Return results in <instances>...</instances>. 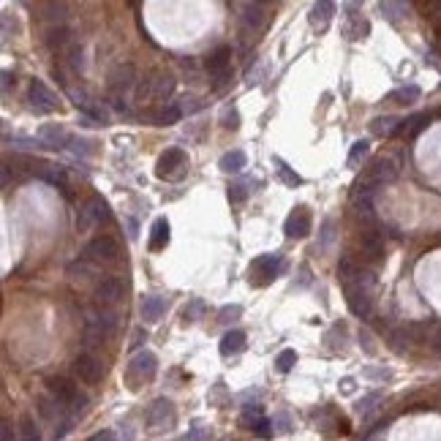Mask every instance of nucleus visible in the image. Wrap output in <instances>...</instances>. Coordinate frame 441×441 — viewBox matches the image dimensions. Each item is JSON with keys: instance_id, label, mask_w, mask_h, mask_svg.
<instances>
[{"instance_id": "35", "label": "nucleus", "mask_w": 441, "mask_h": 441, "mask_svg": "<svg viewBox=\"0 0 441 441\" xmlns=\"http://www.w3.org/2000/svg\"><path fill=\"white\" fill-rule=\"evenodd\" d=\"M19 441H41V433L30 417H22V422H19Z\"/></svg>"}, {"instance_id": "25", "label": "nucleus", "mask_w": 441, "mask_h": 441, "mask_svg": "<svg viewBox=\"0 0 441 441\" xmlns=\"http://www.w3.org/2000/svg\"><path fill=\"white\" fill-rule=\"evenodd\" d=\"M139 310H142V319L145 321H158L161 316H163V310H166V299L163 297H155V294H150L142 299V305H139Z\"/></svg>"}, {"instance_id": "28", "label": "nucleus", "mask_w": 441, "mask_h": 441, "mask_svg": "<svg viewBox=\"0 0 441 441\" xmlns=\"http://www.w3.org/2000/svg\"><path fill=\"white\" fill-rule=\"evenodd\" d=\"M242 166H245V152L242 150H231V152H226L220 158V172H226V174L242 172Z\"/></svg>"}, {"instance_id": "36", "label": "nucleus", "mask_w": 441, "mask_h": 441, "mask_svg": "<svg viewBox=\"0 0 441 441\" xmlns=\"http://www.w3.org/2000/svg\"><path fill=\"white\" fill-rule=\"evenodd\" d=\"M368 150H370V145H368L365 139H360V142H354V145H352V152H349V166H352V169H357V166L363 163V158L368 155Z\"/></svg>"}, {"instance_id": "16", "label": "nucleus", "mask_w": 441, "mask_h": 441, "mask_svg": "<svg viewBox=\"0 0 441 441\" xmlns=\"http://www.w3.org/2000/svg\"><path fill=\"white\" fill-rule=\"evenodd\" d=\"M346 302H349V310H352L357 319H368L370 310H373L370 292L360 289V286H349V289H346Z\"/></svg>"}, {"instance_id": "2", "label": "nucleus", "mask_w": 441, "mask_h": 441, "mask_svg": "<svg viewBox=\"0 0 441 441\" xmlns=\"http://www.w3.org/2000/svg\"><path fill=\"white\" fill-rule=\"evenodd\" d=\"M82 259L93 262L95 267H98V264H112V262H117V259H120V245H117V240H115V237H109V234L93 237V240L84 245Z\"/></svg>"}, {"instance_id": "41", "label": "nucleus", "mask_w": 441, "mask_h": 441, "mask_svg": "<svg viewBox=\"0 0 441 441\" xmlns=\"http://www.w3.org/2000/svg\"><path fill=\"white\" fill-rule=\"evenodd\" d=\"M205 310H207L205 299H199V297H196V299H191V302H188V308H185V319H188V321H196L199 316H205Z\"/></svg>"}, {"instance_id": "23", "label": "nucleus", "mask_w": 441, "mask_h": 441, "mask_svg": "<svg viewBox=\"0 0 441 441\" xmlns=\"http://www.w3.org/2000/svg\"><path fill=\"white\" fill-rule=\"evenodd\" d=\"M109 335H112V330H109L106 324H101L95 316L84 324V332H82V338H84V343H87V346H98V343H104Z\"/></svg>"}, {"instance_id": "32", "label": "nucleus", "mask_w": 441, "mask_h": 441, "mask_svg": "<svg viewBox=\"0 0 441 441\" xmlns=\"http://www.w3.org/2000/svg\"><path fill=\"white\" fill-rule=\"evenodd\" d=\"M420 87L417 84H403V87H398V90H392L389 93V101H395V104H414L417 98H420Z\"/></svg>"}, {"instance_id": "52", "label": "nucleus", "mask_w": 441, "mask_h": 441, "mask_svg": "<svg viewBox=\"0 0 441 441\" xmlns=\"http://www.w3.org/2000/svg\"><path fill=\"white\" fill-rule=\"evenodd\" d=\"M0 441H19V436H16V431H14V425L5 420L3 422V431H0Z\"/></svg>"}, {"instance_id": "48", "label": "nucleus", "mask_w": 441, "mask_h": 441, "mask_svg": "<svg viewBox=\"0 0 441 441\" xmlns=\"http://www.w3.org/2000/svg\"><path fill=\"white\" fill-rule=\"evenodd\" d=\"M183 441H213V431L210 428H194Z\"/></svg>"}, {"instance_id": "54", "label": "nucleus", "mask_w": 441, "mask_h": 441, "mask_svg": "<svg viewBox=\"0 0 441 441\" xmlns=\"http://www.w3.org/2000/svg\"><path fill=\"white\" fill-rule=\"evenodd\" d=\"M365 376H370V378H389V370H373V368H368Z\"/></svg>"}, {"instance_id": "50", "label": "nucleus", "mask_w": 441, "mask_h": 441, "mask_svg": "<svg viewBox=\"0 0 441 441\" xmlns=\"http://www.w3.org/2000/svg\"><path fill=\"white\" fill-rule=\"evenodd\" d=\"M237 126H240L237 109H226V112H223V128H237Z\"/></svg>"}, {"instance_id": "40", "label": "nucleus", "mask_w": 441, "mask_h": 441, "mask_svg": "<svg viewBox=\"0 0 441 441\" xmlns=\"http://www.w3.org/2000/svg\"><path fill=\"white\" fill-rule=\"evenodd\" d=\"M180 117H183L180 106H177V104H172V106H166V109L158 115V123H161V126H172V123H177Z\"/></svg>"}, {"instance_id": "45", "label": "nucleus", "mask_w": 441, "mask_h": 441, "mask_svg": "<svg viewBox=\"0 0 441 441\" xmlns=\"http://www.w3.org/2000/svg\"><path fill=\"white\" fill-rule=\"evenodd\" d=\"M177 106H180V112H183V115H194L202 104H199V98H196V95H183V98L177 101Z\"/></svg>"}, {"instance_id": "33", "label": "nucleus", "mask_w": 441, "mask_h": 441, "mask_svg": "<svg viewBox=\"0 0 441 441\" xmlns=\"http://www.w3.org/2000/svg\"><path fill=\"white\" fill-rule=\"evenodd\" d=\"M395 131H400V120L398 117H376L373 120V134L376 137H392Z\"/></svg>"}, {"instance_id": "7", "label": "nucleus", "mask_w": 441, "mask_h": 441, "mask_svg": "<svg viewBox=\"0 0 441 441\" xmlns=\"http://www.w3.org/2000/svg\"><path fill=\"white\" fill-rule=\"evenodd\" d=\"M145 422L152 433L169 431V428L174 425V406H172L166 398L152 400V403H150V409H147V414H145Z\"/></svg>"}, {"instance_id": "21", "label": "nucleus", "mask_w": 441, "mask_h": 441, "mask_svg": "<svg viewBox=\"0 0 441 441\" xmlns=\"http://www.w3.org/2000/svg\"><path fill=\"white\" fill-rule=\"evenodd\" d=\"M332 14H335V5L332 3H327V0H319V3H313L310 5V27H316V30H324L330 22H332Z\"/></svg>"}, {"instance_id": "11", "label": "nucleus", "mask_w": 441, "mask_h": 441, "mask_svg": "<svg viewBox=\"0 0 441 441\" xmlns=\"http://www.w3.org/2000/svg\"><path fill=\"white\" fill-rule=\"evenodd\" d=\"M30 106H33L36 112L49 115V112H58V109H60V98H58L41 79H33V82H30Z\"/></svg>"}, {"instance_id": "29", "label": "nucleus", "mask_w": 441, "mask_h": 441, "mask_svg": "<svg viewBox=\"0 0 441 441\" xmlns=\"http://www.w3.org/2000/svg\"><path fill=\"white\" fill-rule=\"evenodd\" d=\"M411 341H414V335H411L409 327H398V330L389 332V346H392L398 354H403V352L411 346Z\"/></svg>"}, {"instance_id": "19", "label": "nucleus", "mask_w": 441, "mask_h": 441, "mask_svg": "<svg viewBox=\"0 0 441 441\" xmlns=\"http://www.w3.org/2000/svg\"><path fill=\"white\" fill-rule=\"evenodd\" d=\"M38 137H41V145H47V147H69V139H71L69 131H66L63 126H58V123L41 126Z\"/></svg>"}, {"instance_id": "43", "label": "nucleus", "mask_w": 441, "mask_h": 441, "mask_svg": "<svg viewBox=\"0 0 441 441\" xmlns=\"http://www.w3.org/2000/svg\"><path fill=\"white\" fill-rule=\"evenodd\" d=\"M69 150H71L74 155H93V145L87 139H79V137L69 139Z\"/></svg>"}, {"instance_id": "9", "label": "nucleus", "mask_w": 441, "mask_h": 441, "mask_svg": "<svg viewBox=\"0 0 441 441\" xmlns=\"http://www.w3.org/2000/svg\"><path fill=\"white\" fill-rule=\"evenodd\" d=\"M185 169H188V155H185L180 147H169V150L158 158V166H155L158 177H166V180L183 177Z\"/></svg>"}, {"instance_id": "46", "label": "nucleus", "mask_w": 441, "mask_h": 441, "mask_svg": "<svg viewBox=\"0 0 441 441\" xmlns=\"http://www.w3.org/2000/svg\"><path fill=\"white\" fill-rule=\"evenodd\" d=\"M44 11H49L47 16L58 22V19H63V16H66V11H69V8H66V3H47V5H44Z\"/></svg>"}, {"instance_id": "39", "label": "nucleus", "mask_w": 441, "mask_h": 441, "mask_svg": "<svg viewBox=\"0 0 441 441\" xmlns=\"http://www.w3.org/2000/svg\"><path fill=\"white\" fill-rule=\"evenodd\" d=\"M240 316H242V308H240V305H223L218 310L220 324H231V321H237Z\"/></svg>"}, {"instance_id": "44", "label": "nucleus", "mask_w": 441, "mask_h": 441, "mask_svg": "<svg viewBox=\"0 0 441 441\" xmlns=\"http://www.w3.org/2000/svg\"><path fill=\"white\" fill-rule=\"evenodd\" d=\"M376 403H381V392H370V395H365V398L357 403V411H360V414H368V411L376 409Z\"/></svg>"}, {"instance_id": "3", "label": "nucleus", "mask_w": 441, "mask_h": 441, "mask_svg": "<svg viewBox=\"0 0 441 441\" xmlns=\"http://www.w3.org/2000/svg\"><path fill=\"white\" fill-rule=\"evenodd\" d=\"M395 177H398V161H395L392 155H378V158L373 161V166L368 169V174L357 185H365L370 191H376V188L392 183Z\"/></svg>"}, {"instance_id": "27", "label": "nucleus", "mask_w": 441, "mask_h": 441, "mask_svg": "<svg viewBox=\"0 0 441 441\" xmlns=\"http://www.w3.org/2000/svg\"><path fill=\"white\" fill-rule=\"evenodd\" d=\"M93 275H95V264H93V262H87V259H76V262L69 264V278H71V281L87 284Z\"/></svg>"}, {"instance_id": "38", "label": "nucleus", "mask_w": 441, "mask_h": 441, "mask_svg": "<svg viewBox=\"0 0 441 441\" xmlns=\"http://www.w3.org/2000/svg\"><path fill=\"white\" fill-rule=\"evenodd\" d=\"M294 363H297V352H294V349H284V352L275 357V368H278L281 373H289L294 368Z\"/></svg>"}, {"instance_id": "12", "label": "nucleus", "mask_w": 441, "mask_h": 441, "mask_svg": "<svg viewBox=\"0 0 441 441\" xmlns=\"http://www.w3.org/2000/svg\"><path fill=\"white\" fill-rule=\"evenodd\" d=\"M95 302L101 305V308H112L115 302H120V297H123V281L117 278V275H104L101 281H95Z\"/></svg>"}, {"instance_id": "4", "label": "nucleus", "mask_w": 441, "mask_h": 441, "mask_svg": "<svg viewBox=\"0 0 441 441\" xmlns=\"http://www.w3.org/2000/svg\"><path fill=\"white\" fill-rule=\"evenodd\" d=\"M137 84H139V76H137V69L131 66V63H120V66H115L112 74H109V90H112V98L117 101V106H123L120 101L131 93V90H137ZM126 109V106H123Z\"/></svg>"}, {"instance_id": "47", "label": "nucleus", "mask_w": 441, "mask_h": 441, "mask_svg": "<svg viewBox=\"0 0 441 441\" xmlns=\"http://www.w3.org/2000/svg\"><path fill=\"white\" fill-rule=\"evenodd\" d=\"M245 196H248V191H245V185H229V202L231 205H240V202H245Z\"/></svg>"}, {"instance_id": "24", "label": "nucleus", "mask_w": 441, "mask_h": 441, "mask_svg": "<svg viewBox=\"0 0 441 441\" xmlns=\"http://www.w3.org/2000/svg\"><path fill=\"white\" fill-rule=\"evenodd\" d=\"M245 332H240V330H231V332H226L223 338H220V354L223 357H234V354H240V352H245Z\"/></svg>"}, {"instance_id": "18", "label": "nucleus", "mask_w": 441, "mask_h": 441, "mask_svg": "<svg viewBox=\"0 0 441 441\" xmlns=\"http://www.w3.org/2000/svg\"><path fill=\"white\" fill-rule=\"evenodd\" d=\"M310 234V213L305 207H297L292 216L286 218V237L292 240H302Z\"/></svg>"}, {"instance_id": "14", "label": "nucleus", "mask_w": 441, "mask_h": 441, "mask_svg": "<svg viewBox=\"0 0 441 441\" xmlns=\"http://www.w3.org/2000/svg\"><path fill=\"white\" fill-rule=\"evenodd\" d=\"M242 425L251 428V431H253L256 436H262V439L273 436V420L264 417L262 406H248V409L242 411Z\"/></svg>"}, {"instance_id": "55", "label": "nucleus", "mask_w": 441, "mask_h": 441, "mask_svg": "<svg viewBox=\"0 0 441 441\" xmlns=\"http://www.w3.org/2000/svg\"><path fill=\"white\" fill-rule=\"evenodd\" d=\"M11 79H14V76H11L8 71L3 74V93H8V87H11Z\"/></svg>"}, {"instance_id": "42", "label": "nucleus", "mask_w": 441, "mask_h": 441, "mask_svg": "<svg viewBox=\"0 0 441 441\" xmlns=\"http://www.w3.org/2000/svg\"><path fill=\"white\" fill-rule=\"evenodd\" d=\"M425 126H428V115H417V117L406 120V126H400V128H403L409 137H414V134H417V131H422Z\"/></svg>"}, {"instance_id": "51", "label": "nucleus", "mask_w": 441, "mask_h": 441, "mask_svg": "<svg viewBox=\"0 0 441 441\" xmlns=\"http://www.w3.org/2000/svg\"><path fill=\"white\" fill-rule=\"evenodd\" d=\"M332 237H335V220L327 218L324 220V240H321V248H327V245L332 242Z\"/></svg>"}, {"instance_id": "26", "label": "nucleus", "mask_w": 441, "mask_h": 441, "mask_svg": "<svg viewBox=\"0 0 441 441\" xmlns=\"http://www.w3.org/2000/svg\"><path fill=\"white\" fill-rule=\"evenodd\" d=\"M169 242V223L166 218H158L150 229V251H161Z\"/></svg>"}, {"instance_id": "37", "label": "nucleus", "mask_w": 441, "mask_h": 441, "mask_svg": "<svg viewBox=\"0 0 441 441\" xmlns=\"http://www.w3.org/2000/svg\"><path fill=\"white\" fill-rule=\"evenodd\" d=\"M273 433H281V436L292 433V417H289L286 411H275V417H273Z\"/></svg>"}, {"instance_id": "15", "label": "nucleus", "mask_w": 441, "mask_h": 441, "mask_svg": "<svg viewBox=\"0 0 441 441\" xmlns=\"http://www.w3.org/2000/svg\"><path fill=\"white\" fill-rule=\"evenodd\" d=\"M74 373H76L84 384H98L101 376H104V368H101V363H98L93 354H79V357L74 360Z\"/></svg>"}, {"instance_id": "1", "label": "nucleus", "mask_w": 441, "mask_h": 441, "mask_svg": "<svg viewBox=\"0 0 441 441\" xmlns=\"http://www.w3.org/2000/svg\"><path fill=\"white\" fill-rule=\"evenodd\" d=\"M47 389H49V395H52L55 400H60V403L69 409L71 417L82 414L84 406H87V398L76 389V384H74L71 378H66V376H52V378H47Z\"/></svg>"}, {"instance_id": "49", "label": "nucleus", "mask_w": 441, "mask_h": 441, "mask_svg": "<svg viewBox=\"0 0 441 441\" xmlns=\"http://www.w3.org/2000/svg\"><path fill=\"white\" fill-rule=\"evenodd\" d=\"M44 177H47L49 183H55V185H58V183H60V185H66V174H63L60 169H52V166H47V169H44Z\"/></svg>"}, {"instance_id": "31", "label": "nucleus", "mask_w": 441, "mask_h": 441, "mask_svg": "<svg viewBox=\"0 0 441 441\" xmlns=\"http://www.w3.org/2000/svg\"><path fill=\"white\" fill-rule=\"evenodd\" d=\"M273 163H275V172H278V177H281V183H284V185H289V188H297V185L302 183V177H299V174L294 172V169L289 166V163H286V161H284V158H275Z\"/></svg>"}, {"instance_id": "17", "label": "nucleus", "mask_w": 441, "mask_h": 441, "mask_svg": "<svg viewBox=\"0 0 441 441\" xmlns=\"http://www.w3.org/2000/svg\"><path fill=\"white\" fill-rule=\"evenodd\" d=\"M281 270V253H262L259 259H253L251 264V273L253 275H262V284L273 281V275Z\"/></svg>"}, {"instance_id": "30", "label": "nucleus", "mask_w": 441, "mask_h": 441, "mask_svg": "<svg viewBox=\"0 0 441 441\" xmlns=\"http://www.w3.org/2000/svg\"><path fill=\"white\" fill-rule=\"evenodd\" d=\"M368 30H370V25H368V19H363V16H352V19L346 22V27H343V33H346V38H349V41H360V38H365Z\"/></svg>"}, {"instance_id": "56", "label": "nucleus", "mask_w": 441, "mask_h": 441, "mask_svg": "<svg viewBox=\"0 0 441 441\" xmlns=\"http://www.w3.org/2000/svg\"><path fill=\"white\" fill-rule=\"evenodd\" d=\"M365 441H384V436H381V433H376V436H370V439H365Z\"/></svg>"}, {"instance_id": "20", "label": "nucleus", "mask_w": 441, "mask_h": 441, "mask_svg": "<svg viewBox=\"0 0 441 441\" xmlns=\"http://www.w3.org/2000/svg\"><path fill=\"white\" fill-rule=\"evenodd\" d=\"M360 242H363V256H365V259L378 262V259L384 256V240H381V234H378L376 229H365Z\"/></svg>"}, {"instance_id": "22", "label": "nucleus", "mask_w": 441, "mask_h": 441, "mask_svg": "<svg viewBox=\"0 0 441 441\" xmlns=\"http://www.w3.org/2000/svg\"><path fill=\"white\" fill-rule=\"evenodd\" d=\"M47 44L55 49V52H69L74 44V33L66 27V25H60V27H52L49 33H47Z\"/></svg>"}, {"instance_id": "34", "label": "nucleus", "mask_w": 441, "mask_h": 441, "mask_svg": "<svg viewBox=\"0 0 441 441\" xmlns=\"http://www.w3.org/2000/svg\"><path fill=\"white\" fill-rule=\"evenodd\" d=\"M378 11H381L389 22H398L400 16H406L409 5H406V3H378Z\"/></svg>"}, {"instance_id": "13", "label": "nucleus", "mask_w": 441, "mask_h": 441, "mask_svg": "<svg viewBox=\"0 0 441 441\" xmlns=\"http://www.w3.org/2000/svg\"><path fill=\"white\" fill-rule=\"evenodd\" d=\"M150 104H166L174 93V79L166 71H152L150 76Z\"/></svg>"}, {"instance_id": "6", "label": "nucleus", "mask_w": 441, "mask_h": 441, "mask_svg": "<svg viewBox=\"0 0 441 441\" xmlns=\"http://www.w3.org/2000/svg\"><path fill=\"white\" fill-rule=\"evenodd\" d=\"M155 370H158V360H155V354L152 352H139L128 368H126V378H128V384L137 389L139 384H145L150 381L152 376H155Z\"/></svg>"}, {"instance_id": "10", "label": "nucleus", "mask_w": 441, "mask_h": 441, "mask_svg": "<svg viewBox=\"0 0 441 441\" xmlns=\"http://www.w3.org/2000/svg\"><path fill=\"white\" fill-rule=\"evenodd\" d=\"M229 66H231V49L229 47H218L216 52H210L205 58V69L213 79V87H223L229 79Z\"/></svg>"}, {"instance_id": "8", "label": "nucleus", "mask_w": 441, "mask_h": 441, "mask_svg": "<svg viewBox=\"0 0 441 441\" xmlns=\"http://www.w3.org/2000/svg\"><path fill=\"white\" fill-rule=\"evenodd\" d=\"M109 218V210H106V202L101 196H90L82 207H79V216H76V231H90L93 226H98L101 220Z\"/></svg>"}, {"instance_id": "5", "label": "nucleus", "mask_w": 441, "mask_h": 441, "mask_svg": "<svg viewBox=\"0 0 441 441\" xmlns=\"http://www.w3.org/2000/svg\"><path fill=\"white\" fill-rule=\"evenodd\" d=\"M240 11H242V14H240V22H242V36H245V38H251V36H256V33L264 30V25H267V19H270L267 3H242Z\"/></svg>"}, {"instance_id": "53", "label": "nucleus", "mask_w": 441, "mask_h": 441, "mask_svg": "<svg viewBox=\"0 0 441 441\" xmlns=\"http://www.w3.org/2000/svg\"><path fill=\"white\" fill-rule=\"evenodd\" d=\"M87 441H117V436L112 433V431H101V433H95V436H90Z\"/></svg>"}]
</instances>
